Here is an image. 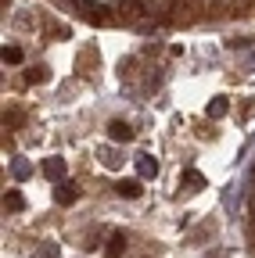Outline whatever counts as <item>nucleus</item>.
Listing matches in <instances>:
<instances>
[{
  "label": "nucleus",
  "mask_w": 255,
  "mask_h": 258,
  "mask_svg": "<svg viewBox=\"0 0 255 258\" xmlns=\"http://www.w3.org/2000/svg\"><path fill=\"white\" fill-rule=\"evenodd\" d=\"M137 172H140L144 179H151V176H158V161H155L151 154H137Z\"/></svg>",
  "instance_id": "f257e3e1"
},
{
  "label": "nucleus",
  "mask_w": 255,
  "mask_h": 258,
  "mask_svg": "<svg viewBox=\"0 0 255 258\" xmlns=\"http://www.w3.org/2000/svg\"><path fill=\"white\" fill-rule=\"evenodd\" d=\"M43 176L61 183V176H65V161H61V158H47V161H43Z\"/></svg>",
  "instance_id": "f03ea898"
},
{
  "label": "nucleus",
  "mask_w": 255,
  "mask_h": 258,
  "mask_svg": "<svg viewBox=\"0 0 255 258\" xmlns=\"http://www.w3.org/2000/svg\"><path fill=\"white\" fill-rule=\"evenodd\" d=\"M108 137L119 140V144H126V140H133V129L126 125V122H112V125H108Z\"/></svg>",
  "instance_id": "7ed1b4c3"
},
{
  "label": "nucleus",
  "mask_w": 255,
  "mask_h": 258,
  "mask_svg": "<svg viewBox=\"0 0 255 258\" xmlns=\"http://www.w3.org/2000/svg\"><path fill=\"white\" fill-rule=\"evenodd\" d=\"M54 198H58V205H72V201H76V190H72V183H58Z\"/></svg>",
  "instance_id": "20e7f679"
},
{
  "label": "nucleus",
  "mask_w": 255,
  "mask_h": 258,
  "mask_svg": "<svg viewBox=\"0 0 255 258\" xmlns=\"http://www.w3.org/2000/svg\"><path fill=\"white\" fill-rule=\"evenodd\" d=\"M115 194H122V198H140V183L137 179H122L115 186Z\"/></svg>",
  "instance_id": "39448f33"
},
{
  "label": "nucleus",
  "mask_w": 255,
  "mask_h": 258,
  "mask_svg": "<svg viewBox=\"0 0 255 258\" xmlns=\"http://www.w3.org/2000/svg\"><path fill=\"white\" fill-rule=\"evenodd\" d=\"M105 251H108L112 258H119V254L126 251V237H122V233H112V237H108V247H105Z\"/></svg>",
  "instance_id": "423d86ee"
},
{
  "label": "nucleus",
  "mask_w": 255,
  "mask_h": 258,
  "mask_svg": "<svg viewBox=\"0 0 255 258\" xmlns=\"http://www.w3.org/2000/svg\"><path fill=\"white\" fill-rule=\"evenodd\" d=\"M230 111V104H227V97H216V101L209 104V118H223Z\"/></svg>",
  "instance_id": "0eeeda50"
},
{
  "label": "nucleus",
  "mask_w": 255,
  "mask_h": 258,
  "mask_svg": "<svg viewBox=\"0 0 255 258\" xmlns=\"http://www.w3.org/2000/svg\"><path fill=\"white\" fill-rule=\"evenodd\" d=\"M183 183H187L190 190H198V186H205V176H201V172H194V169H190V172H183Z\"/></svg>",
  "instance_id": "6e6552de"
},
{
  "label": "nucleus",
  "mask_w": 255,
  "mask_h": 258,
  "mask_svg": "<svg viewBox=\"0 0 255 258\" xmlns=\"http://www.w3.org/2000/svg\"><path fill=\"white\" fill-rule=\"evenodd\" d=\"M4 208H11V212H18V208H22V194H15V190H11V194H8V198H4Z\"/></svg>",
  "instance_id": "1a4fd4ad"
},
{
  "label": "nucleus",
  "mask_w": 255,
  "mask_h": 258,
  "mask_svg": "<svg viewBox=\"0 0 255 258\" xmlns=\"http://www.w3.org/2000/svg\"><path fill=\"white\" fill-rule=\"evenodd\" d=\"M18 61H22V50L18 47H8L4 50V64H18Z\"/></svg>",
  "instance_id": "9d476101"
},
{
  "label": "nucleus",
  "mask_w": 255,
  "mask_h": 258,
  "mask_svg": "<svg viewBox=\"0 0 255 258\" xmlns=\"http://www.w3.org/2000/svg\"><path fill=\"white\" fill-rule=\"evenodd\" d=\"M97 154H101V161H105V165H108V169H115V165H119V158H115V154H112L108 147H101Z\"/></svg>",
  "instance_id": "9b49d317"
},
{
  "label": "nucleus",
  "mask_w": 255,
  "mask_h": 258,
  "mask_svg": "<svg viewBox=\"0 0 255 258\" xmlns=\"http://www.w3.org/2000/svg\"><path fill=\"white\" fill-rule=\"evenodd\" d=\"M33 258H58V247H54V244H43V247H40Z\"/></svg>",
  "instance_id": "f8f14e48"
},
{
  "label": "nucleus",
  "mask_w": 255,
  "mask_h": 258,
  "mask_svg": "<svg viewBox=\"0 0 255 258\" xmlns=\"http://www.w3.org/2000/svg\"><path fill=\"white\" fill-rule=\"evenodd\" d=\"M11 172H15L18 179H25V176H29V165H25V161H15V165H11Z\"/></svg>",
  "instance_id": "ddd939ff"
},
{
  "label": "nucleus",
  "mask_w": 255,
  "mask_h": 258,
  "mask_svg": "<svg viewBox=\"0 0 255 258\" xmlns=\"http://www.w3.org/2000/svg\"><path fill=\"white\" fill-rule=\"evenodd\" d=\"M29 79H33V83H43V79H47V69H33V72H29Z\"/></svg>",
  "instance_id": "4468645a"
},
{
  "label": "nucleus",
  "mask_w": 255,
  "mask_h": 258,
  "mask_svg": "<svg viewBox=\"0 0 255 258\" xmlns=\"http://www.w3.org/2000/svg\"><path fill=\"white\" fill-rule=\"evenodd\" d=\"M209 258H230V254H227V251H212Z\"/></svg>",
  "instance_id": "2eb2a0df"
}]
</instances>
